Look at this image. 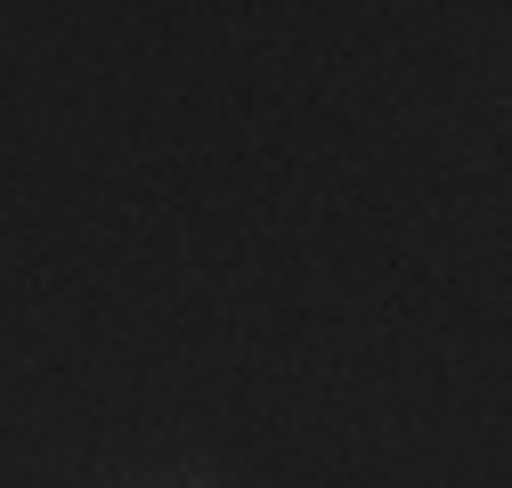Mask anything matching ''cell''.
I'll return each mask as SVG.
<instances>
[]
</instances>
